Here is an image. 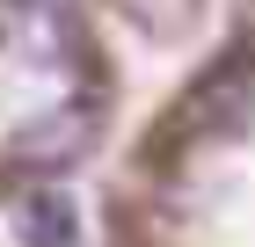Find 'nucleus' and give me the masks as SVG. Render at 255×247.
Returning a JSON list of instances; mask_svg holds the SVG:
<instances>
[{
	"instance_id": "nucleus-2",
	"label": "nucleus",
	"mask_w": 255,
	"mask_h": 247,
	"mask_svg": "<svg viewBox=\"0 0 255 247\" xmlns=\"http://www.w3.org/2000/svg\"><path fill=\"white\" fill-rule=\"evenodd\" d=\"M80 138H88V124L73 116V124H37V131H22V146L37 153V160H73Z\"/></svg>"
},
{
	"instance_id": "nucleus-1",
	"label": "nucleus",
	"mask_w": 255,
	"mask_h": 247,
	"mask_svg": "<svg viewBox=\"0 0 255 247\" xmlns=\"http://www.w3.org/2000/svg\"><path fill=\"white\" fill-rule=\"evenodd\" d=\"M15 240L22 247H80V218H73V204L66 196H29V204L15 211Z\"/></svg>"
}]
</instances>
